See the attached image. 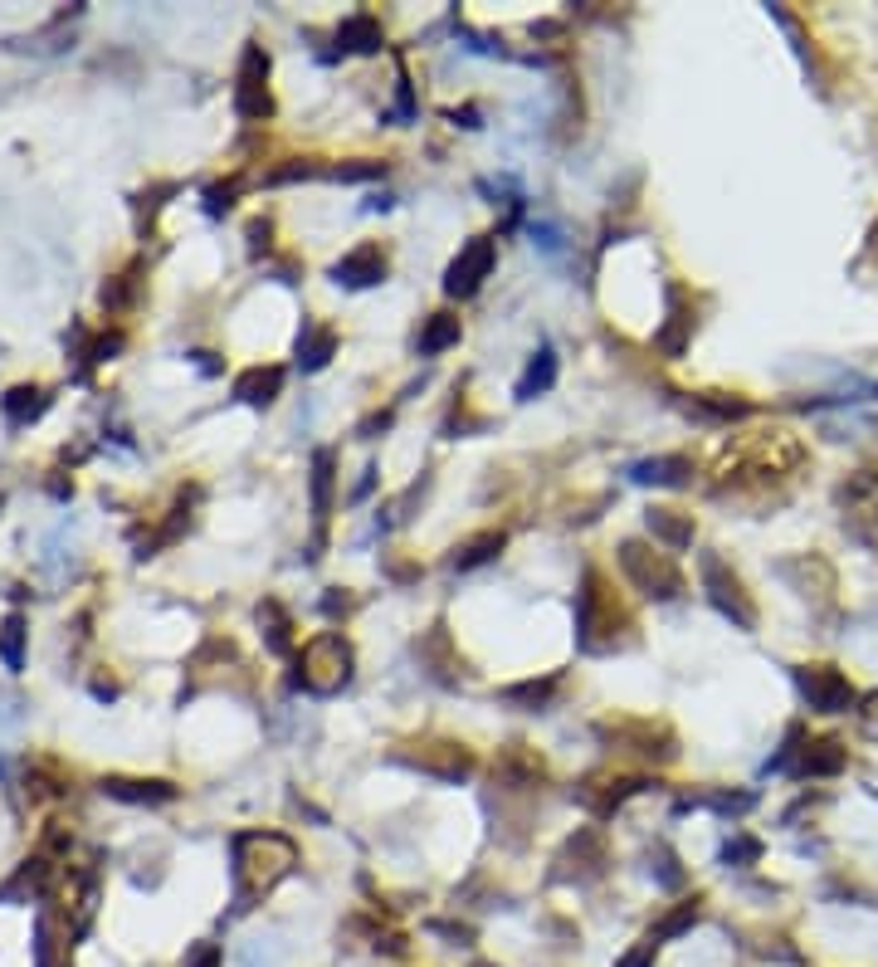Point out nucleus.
I'll use <instances>...</instances> for the list:
<instances>
[{
	"mask_svg": "<svg viewBox=\"0 0 878 967\" xmlns=\"http://www.w3.org/2000/svg\"><path fill=\"white\" fill-rule=\"evenodd\" d=\"M327 503H332V450H318L312 455V518H327Z\"/></svg>",
	"mask_w": 878,
	"mask_h": 967,
	"instance_id": "6ab92c4d",
	"label": "nucleus"
},
{
	"mask_svg": "<svg viewBox=\"0 0 878 967\" xmlns=\"http://www.w3.org/2000/svg\"><path fill=\"white\" fill-rule=\"evenodd\" d=\"M489 274H493V240H469V245L454 255V265L444 269V294L469 298V294H479Z\"/></svg>",
	"mask_w": 878,
	"mask_h": 967,
	"instance_id": "423d86ee",
	"label": "nucleus"
},
{
	"mask_svg": "<svg viewBox=\"0 0 878 967\" xmlns=\"http://www.w3.org/2000/svg\"><path fill=\"white\" fill-rule=\"evenodd\" d=\"M298 850L293 841L274 831H255V835H239L235 841V884H239V899H255V894L274 890L279 880L293 870Z\"/></svg>",
	"mask_w": 878,
	"mask_h": 967,
	"instance_id": "f257e3e1",
	"label": "nucleus"
},
{
	"mask_svg": "<svg viewBox=\"0 0 878 967\" xmlns=\"http://www.w3.org/2000/svg\"><path fill=\"white\" fill-rule=\"evenodd\" d=\"M552 381H557V352L552 347H542L537 357H532V367H528V377L518 381V396L522 401H532V396H542V391L552 387Z\"/></svg>",
	"mask_w": 878,
	"mask_h": 967,
	"instance_id": "4468645a",
	"label": "nucleus"
},
{
	"mask_svg": "<svg viewBox=\"0 0 878 967\" xmlns=\"http://www.w3.org/2000/svg\"><path fill=\"white\" fill-rule=\"evenodd\" d=\"M689 328H693V318H689V314H673V318H669V328L659 332V347L669 352V357H679L683 342H689Z\"/></svg>",
	"mask_w": 878,
	"mask_h": 967,
	"instance_id": "393cba45",
	"label": "nucleus"
},
{
	"mask_svg": "<svg viewBox=\"0 0 878 967\" xmlns=\"http://www.w3.org/2000/svg\"><path fill=\"white\" fill-rule=\"evenodd\" d=\"M620 567H625V577L634 582V591H644V597L669 601V597H679V587H683L679 567H673L664 552L644 548V542H634V538L620 542Z\"/></svg>",
	"mask_w": 878,
	"mask_h": 967,
	"instance_id": "7ed1b4c3",
	"label": "nucleus"
},
{
	"mask_svg": "<svg viewBox=\"0 0 878 967\" xmlns=\"http://www.w3.org/2000/svg\"><path fill=\"white\" fill-rule=\"evenodd\" d=\"M503 542H508L503 533H479V538H469L459 552H454V567H463V572H469V567H483V562H493V558L503 552Z\"/></svg>",
	"mask_w": 878,
	"mask_h": 967,
	"instance_id": "2eb2a0df",
	"label": "nucleus"
},
{
	"mask_svg": "<svg viewBox=\"0 0 878 967\" xmlns=\"http://www.w3.org/2000/svg\"><path fill=\"white\" fill-rule=\"evenodd\" d=\"M416 768L420 772H435V778H444V782H459V778H469V772H473V758L463 748H454V743H435L430 752H420V758H416Z\"/></svg>",
	"mask_w": 878,
	"mask_h": 967,
	"instance_id": "1a4fd4ad",
	"label": "nucleus"
},
{
	"mask_svg": "<svg viewBox=\"0 0 878 967\" xmlns=\"http://www.w3.org/2000/svg\"><path fill=\"white\" fill-rule=\"evenodd\" d=\"M298 684H308L312 694H332L347 684L351 674V645L337 636V631H327V636L308 640L302 645V660H298Z\"/></svg>",
	"mask_w": 878,
	"mask_h": 967,
	"instance_id": "f03ea898",
	"label": "nucleus"
},
{
	"mask_svg": "<svg viewBox=\"0 0 878 967\" xmlns=\"http://www.w3.org/2000/svg\"><path fill=\"white\" fill-rule=\"evenodd\" d=\"M337 45L351 49V54H371V49H381V20H376V15H351V20H342Z\"/></svg>",
	"mask_w": 878,
	"mask_h": 967,
	"instance_id": "ddd939ff",
	"label": "nucleus"
},
{
	"mask_svg": "<svg viewBox=\"0 0 878 967\" xmlns=\"http://www.w3.org/2000/svg\"><path fill=\"white\" fill-rule=\"evenodd\" d=\"M459 318L454 314H435L425 322V332H420V352H425V357H435V352H444V347H454V342H459Z\"/></svg>",
	"mask_w": 878,
	"mask_h": 967,
	"instance_id": "f3484780",
	"label": "nucleus"
},
{
	"mask_svg": "<svg viewBox=\"0 0 878 967\" xmlns=\"http://www.w3.org/2000/svg\"><path fill=\"white\" fill-rule=\"evenodd\" d=\"M844 748L834 738H820V743H805L801 748V778H834V772H844Z\"/></svg>",
	"mask_w": 878,
	"mask_h": 967,
	"instance_id": "9d476101",
	"label": "nucleus"
},
{
	"mask_svg": "<svg viewBox=\"0 0 878 967\" xmlns=\"http://www.w3.org/2000/svg\"><path fill=\"white\" fill-rule=\"evenodd\" d=\"M259 621H269V645H274V650H288V616L279 611V601H264V607H259Z\"/></svg>",
	"mask_w": 878,
	"mask_h": 967,
	"instance_id": "b1692460",
	"label": "nucleus"
},
{
	"mask_svg": "<svg viewBox=\"0 0 878 967\" xmlns=\"http://www.w3.org/2000/svg\"><path fill=\"white\" fill-rule=\"evenodd\" d=\"M279 391H284V371L279 367H249L245 377L235 381V396H245L249 406H269Z\"/></svg>",
	"mask_w": 878,
	"mask_h": 967,
	"instance_id": "f8f14e48",
	"label": "nucleus"
},
{
	"mask_svg": "<svg viewBox=\"0 0 878 967\" xmlns=\"http://www.w3.org/2000/svg\"><path fill=\"white\" fill-rule=\"evenodd\" d=\"M332 274H337V284H347V289L381 284V279H386V255H381V245H357L351 255H342L337 265H332Z\"/></svg>",
	"mask_w": 878,
	"mask_h": 967,
	"instance_id": "6e6552de",
	"label": "nucleus"
},
{
	"mask_svg": "<svg viewBox=\"0 0 878 967\" xmlns=\"http://www.w3.org/2000/svg\"><path fill=\"white\" fill-rule=\"evenodd\" d=\"M235 108L239 118H269V54L259 45L245 49V64H239V88H235Z\"/></svg>",
	"mask_w": 878,
	"mask_h": 967,
	"instance_id": "0eeeda50",
	"label": "nucleus"
},
{
	"mask_svg": "<svg viewBox=\"0 0 878 967\" xmlns=\"http://www.w3.org/2000/svg\"><path fill=\"white\" fill-rule=\"evenodd\" d=\"M615 967H654V943H644V948H634V953H625Z\"/></svg>",
	"mask_w": 878,
	"mask_h": 967,
	"instance_id": "cd10ccee",
	"label": "nucleus"
},
{
	"mask_svg": "<svg viewBox=\"0 0 878 967\" xmlns=\"http://www.w3.org/2000/svg\"><path fill=\"white\" fill-rule=\"evenodd\" d=\"M728 860H762V845L752 841V835H737V841H728Z\"/></svg>",
	"mask_w": 878,
	"mask_h": 967,
	"instance_id": "bb28decb",
	"label": "nucleus"
},
{
	"mask_svg": "<svg viewBox=\"0 0 878 967\" xmlns=\"http://www.w3.org/2000/svg\"><path fill=\"white\" fill-rule=\"evenodd\" d=\"M644 523H650V533L664 542V548L683 552L693 542V518H683L679 509H650L644 513Z\"/></svg>",
	"mask_w": 878,
	"mask_h": 967,
	"instance_id": "9b49d317",
	"label": "nucleus"
},
{
	"mask_svg": "<svg viewBox=\"0 0 878 967\" xmlns=\"http://www.w3.org/2000/svg\"><path fill=\"white\" fill-rule=\"evenodd\" d=\"M634 479L640 483H683L689 479V460H679V455L644 460V465H634Z\"/></svg>",
	"mask_w": 878,
	"mask_h": 967,
	"instance_id": "a211bd4d",
	"label": "nucleus"
},
{
	"mask_svg": "<svg viewBox=\"0 0 878 967\" xmlns=\"http://www.w3.org/2000/svg\"><path fill=\"white\" fill-rule=\"evenodd\" d=\"M795 684L815 713H844L854 703V684L834 664H805V670H795Z\"/></svg>",
	"mask_w": 878,
	"mask_h": 967,
	"instance_id": "39448f33",
	"label": "nucleus"
},
{
	"mask_svg": "<svg viewBox=\"0 0 878 967\" xmlns=\"http://www.w3.org/2000/svg\"><path fill=\"white\" fill-rule=\"evenodd\" d=\"M103 792H113V797H123V801H166L171 797L166 782H123V778H113Z\"/></svg>",
	"mask_w": 878,
	"mask_h": 967,
	"instance_id": "aec40b11",
	"label": "nucleus"
},
{
	"mask_svg": "<svg viewBox=\"0 0 878 967\" xmlns=\"http://www.w3.org/2000/svg\"><path fill=\"white\" fill-rule=\"evenodd\" d=\"M703 587H708L713 607H718L732 626H742V631L756 626V607H752V597H746V587L722 567V558H713V552H703Z\"/></svg>",
	"mask_w": 878,
	"mask_h": 967,
	"instance_id": "20e7f679",
	"label": "nucleus"
},
{
	"mask_svg": "<svg viewBox=\"0 0 878 967\" xmlns=\"http://www.w3.org/2000/svg\"><path fill=\"white\" fill-rule=\"evenodd\" d=\"M332 352H337V338H332L327 328H308V332H302V338H298V362H302V367H308V371L327 367V357H332Z\"/></svg>",
	"mask_w": 878,
	"mask_h": 967,
	"instance_id": "dca6fc26",
	"label": "nucleus"
},
{
	"mask_svg": "<svg viewBox=\"0 0 878 967\" xmlns=\"http://www.w3.org/2000/svg\"><path fill=\"white\" fill-rule=\"evenodd\" d=\"M190 967H220V948H215V943H200L196 958H190Z\"/></svg>",
	"mask_w": 878,
	"mask_h": 967,
	"instance_id": "c85d7f7f",
	"label": "nucleus"
},
{
	"mask_svg": "<svg viewBox=\"0 0 878 967\" xmlns=\"http://www.w3.org/2000/svg\"><path fill=\"white\" fill-rule=\"evenodd\" d=\"M20 640H25V621L10 616L5 621V636H0V654H5L10 670H20Z\"/></svg>",
	"mask_w": 878,
	"mask_h": 967,
	"instance_id": "a878e982",
	"label": "nucleus"
},
{
	"mask_svg": "<svg viewBox=\"0 0 878 967\" xmlns=\"http://www.w3.org/2000/svg\"><path fill=\"white\" fill-rule=\"evenodd\" d=\"M39 411H45V396H39L35 387H15L5 396V416L15 420V426H20V420H29V416H39Z\"/></svg>",
	"mask_w": 878,
	"mask_h": 967,
	"instance_id": "5701e85b",
	"label": "nucleus"
},
{
	"mask_svg": "<svg viewBox=\"0 0 878 967\" xmlns=\"http://www.w3.org/2000/svg\"><path fill=\"white\" fill-rule=\"evenodd\" d=\"M552 689H557V674H547V680H528V684H512V689H503V699L537 709V703H547V699H552Z\"/></svg>",
	"mask_w": 878,
	"mask_h": 967,
	"instance_id": "4be33fe9",
	"label": "nucleus"
},
{
	"mask_svg": "<svg viewBox=\"0 0 878 967\" xmlns=\"http://www.w3.org/2000/svg\"><path fill=\"white\" fill-rule=\"evenodd\" d=\"M698 914H703V909H698V899H689V904H679V909H673V914H669V919H664V923H659V929H654V933H650V943H654V948H659V943H664V939H679V933H683V929H693V923H698Z\"/></svg>",
	"mask_w": 878,
	"mask_h": 967,
	"instance_id": "412c9836",
	"label": "nucleus"
}]
</instances>
